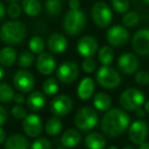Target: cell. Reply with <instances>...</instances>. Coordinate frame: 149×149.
I'll use <instances>...</instances> for the list:
<instances>
[{"label":"cell","mask_w":149,"mask_h":149,"mask_svg":"<svg viewBox=\"0 0 149 149\" xmlns=\"http://www.w3.org/2000/svg\"><path fill=\"white\" fill-rule=\"evenodd\" d=\"M3 77H4V68L1 66V68H0V79L3 80Z\"/></svg>","instance_id":"cell-49"},{"label":"cell","mask_w":149,"mask_h":149,"mask_svg":"<svg viewBox=\"0 0 149 149\" xmlns=\"http://www.w3.org/2000/svg\"><path fill=\"white\" fill-rule=\"evenodd\" d=\"M13 101L15 102L17 104H23L25 103V101H27V99L25 98V95L22 93H19V94H15V99H13Z\"/></svg>","instance_id":"cell-43"},{"label":"cell","mask_w":149,"mask_h":149,"mask_svg":"<svg viewBox=\"0 0 149 149\" xmlns=\"http://www.w3.org/2000/svg\"><path fill=\"white\" fill-rule=\"evenodd\" d=\"M74 120V125L79 130L88 132L95 128L98 124L97 111L90 106H84L77 111Z\"/></svg>","instance_id":"cell-4"},{"label":"cell","mask_w":149,"mask_h":149,"mask_svg":"<svg viewBox=\"0 0 149 149\" xmlns=\"http://www.w3.org/2000/svg\"><path fill=\"white\" fill-rule=\"evenodd\" d=\"M15 91L13 87L7 83L0 84V101L2 103H8L15 99Z\"/></svg>","instance_id":"cell-30"},{"label":"cell","mask_w":149,"mask_h":149,"mask_svg":"<svg viewBox=\"0 0 149 149\" xmlns=\"http://www.w3.org/2000/svg\"><path fill=\"white\" fill-rule=\"evenodd\" d=\"M93 104L99 111H108L111 106V98L104 92H99L93 97Z\"/></svg>","instance_id":"cell-25"},{"label":"cell","mask_w":149,"mask_h":149,"mask_svg":"<svg viewBox=\"0 0 149 149\" xmlns=\"http://www.w3.org/2000/svg\"><path fill=\"white\" fill-rule=\"evenodd\" d=\"M22 8L29 17H38L42 10V5L39 0H22Z\"/></svg>","instance_id":"cell-26"},{"label":"cell","mask_w":149,"mask_h":149,"mask_svg":"<svg viewBox=\"0 0 149 149\" xmlns=\"http://www.w3.org/2000/svg\"><path fill=\"white\" fill-rule=\"evenodd\" d=\"M42 89L43 92L47 96H53L59 90V86H58V82L55 78H48L43 82L42 85Z\"/></svg>","instance_id":"cell-31"},{"label":"cell","mask_w":149,"mask_h":149,"mask_svg":"<svg viewBox=\"0 0 149 149\" xmlns=\"http://www.w3.org/2000/svg\"><path fill=\"white\" fill-rule=\"evenodd\" d=\"M29 48L33 53L41 54L45 49V42L39 36H34L29 41Z\"/></svg>","instance_id":"cell-32"},{"label":"cell","mask_w":149,"mask_h":149,"mask_svg":"<svg viewBox=\"0 0 149 149\" xmlns=\"http://www.w3.org/2000/svg\"><path fill=\"white\" fill-rule=\"evenodd\" d=\"M139 21H140V17H139V15L136 11H128L127 13H125L122 19L123 25L127 28L136 27L138 25Z\"/></svg>","instance_id":"cell-33"},{"label":"cell","mask_w":149,"mask_h":149,"mask_svg":"<svg viewBox=\"0 0 149 149\" xmlns=\"http://www.w3.org/2000/svg\"><path fill=\"white\" fill-rule=\"evenodd\" d=\"M139 59L134 53L126 52L123 53L118 59V66L120 70L125 74H133L138 72Z\"/></svg>","instance_id":"cell-14"},{"label":"cell","mask_w":149,"mask_h":149,"mask_svg":"<svg viewBox=\"0 0 149 149\" xmlns=\"http://www.w3.org/2000/svg\"><path fill=\"white\" fill-rule=\"evenodd\" d=\"M30 146L28 139L21 134L11 135L4 143V149H30Z\"/></svg>","instance_id":"cell-21"},{"label":"cell","mask_w":149,"mask_h":149,"mask_svg":"<svg viewBox=\"0 0 149 149\" xmlns=\"http://www.w3.org/2000/svg\"><path fill=\"white\" fill-rule=\"evenodd\" d=\"M80 0H68V6L70 10H79L80 9Z\"/></svg>","instance_id":"cell-42"},{"label":"cell","mask_w":149,"mask_h":149,"mask_svg":"<svg viewBox=\"0 0 149 149\" xmlns=\"http://www.w3.org/2000/svg\"><path fill=\"white\" fill-rule=\"evenodd\" d=\"M144 109H145V111H146L147 113H149V100H147V101L145 102Z\"/></svg>","instance_id":"cell-48"},{"label":"cell","mask_w":149,"mask_h":149,"mask_svg":"<svg viewBox=\"0 0 149 149\" xmlns=\"http://www.w3.org/2000/svg\"><path fill=\"white\" fill-rule=\"evenodd\" d=\"M82 68L86 74H92L96 70V61L92 57L84 58L82 62Z\"/></svg>","instance_id":"cell-38"},{"label":"cell","mask_w":149,"mask_h":149,"mask_svg":"<svg viewBox=\"0 0 149 149\" xmlns=\"http://www.w3.org/2000/svg\"><path fill=\"white\" fill-rule=\"evenodd\" d=\"M94 89H95V84H94L93 79L86 77L80 82L79 86H78V96L82 100H88L93 95Z\"/></svg>","instance_id":"cell-20"},{"label":"cell","mask_w":149,"mask_h":149,"mask_svg":"<svg viewBox=\"0 0 149 149\" xmlns=\"http://www.w3.org/2000/svg\"><path fill=\"white\" fill-rule=\"evenodd\" d=\"M72 100L68 95H58L52 99L50 103V110L55 116H68L72 109Z\"/></svg>","instance_id":"cell-10"},{"label":"cell","mask_w":149,"mask_h":149,"mask_svg":"<svg viewBox=\"0 0 149 149\" xmlns=\"http://www.w3.org/2000/svg\"><path fill=\"white\" fill-rule=\"evenodd\" d=\"M17 50L10 46L2 48L0 51V63L3 68H9L17 60Z\"/></svg>","instance_id":"cell-24"},{"label":"cell","mask_w":149,"mask_h":149,"mask_svg":"<svg viewBox=\"0 0 149 149\" xmlns=\"http://www.w3.org/2000/svg\"><path fill=\"white\" fill-rule=\"evenodd\" d=\"M123 149H135L133 146H127V147H125V148H123Z\"/></svg>","instance_id":"cell-50"},{"label":"cell","mask_w":149,"mask_h":149,"mask_svg":"<svg viewBox=\"0 0 149 149\" xmlns=\"http://www.w3.org/2000/svg\"><path fill=\"white\" fill-rule=\"evenodd\" d=\"M47 46L52 53H62L68 48V40L62 34L53 33L48 38Z\"/></svg>","instance_id":"cell-18"},{"label":"cell","mask_w":149,"mask_h":149,"mask_svg":"<svg viewBox=\"0 0 149 149\" xmlns=\"http://www.w3.org/2000/svg\"><path fill=\"white\" fill-rule=\"evenodd\" d=\"M129 38L130 35L128 30L123 26H113L106 33V40L109 45L113 47H120L126 45L129 41Z\"/></svg>","instance_id":"cell-11"},{"label":"cell","mask_w":149,"mask_h":149,"mask_svg":"<svg viewBox=\"0 0 149 149\" xmlns=\"http://www.w3.org/2000/svg\"><path fill=\"white\" fill-rule=\"evenodd\" d=\"M86 25V15L82 10H70L62 22V27L68 36H77L83 31Z\"/></svg>","instance_id":"cell-3"},{"label":"cell","mask_w":149,"mask_h":149,"mask_svg":"<svg viewBox=\"0 0 149 149\" xmlns=\"http://www.w3.org/2000/svg\"><path fill=\"white\" fill-rule=\"evenodd\" d=\"M0 36L3 43L7 45L19 44L25 40L27 36V28L17 19L7 21L1 26Z\"/></svg>","instance_id":"cell-2"},{"label":"cell","mask_w":149,"mask_h":149,"mask_svg":"<svg viewBox=\"0 0 149 149\" xmlns=\"http://www.w3.org/2000/svg\"><path fill=\"white\" fill-rule=\"evenodd\" d=\"M96 81L102 88L112 90L120 86L122 78L120 72L114 68L102 65L96 74Z\"/></svg>","instance_id":"cell-6"},{"label":"cell","mask_w":149,"mask_h":149,"mask_svg":"<svg viewBox=\"0 0 149 149\" xmlns=\"http://www.w3.org/2000/svg\"><path fill=\"white\" fill-rule=\"evenodd\" d=\"M30 149H51V143L46 138H38L31 144Z\"/></svg>","instance_id":"cell-37"},{"label":"cell","mask_w":149,"mask_h":149,"mask_svg":"<svg viewBox=\"0 0 149 149\" xmlns=\"http://www.w3.org/2000/svg\"><path fill=\"white\" fill-rule=\"evenodd\" d=\"M136 116L139 118H142L145 116V109H142V108H139V109L136 110Z\"/></svg>","instance_id":"cell-46"},{"label":"cell","mask_w":149,"mask_h":149,"mask_svg":"<svg viewBox=\"0 0 149 149\" xmlns=\"http://www.w3.org/2000/svg\"><path fill=\"white\" fill-rule=\"evenodd\" d=\"M26 102L29 109H31L32 111H38L46 105V98L45 95L40 91H33L28 96Z\"/></svg>","instance_id":"cell-22"},{"label":"cell","mask_w":149,"mask_h":149,"mask_svg":"<svg viewBox=\"0 0 149 149\" xmlns=\"http://www.w3.org/2000/svg\"><path fill=\"white\" fill-rule=\"evenodd\" d=\"M132 47L141 56L149 54V29H140L134 34Z\"/></svg>","instance_id":"cell-12"},{"label":"cell","mask_w":149,"mask_h":149,"mask_svg":"<svg viewBox=\"0 0 149 149\" xmlns=\"http://www.w3.org/2000/svg\"><path fill=\"white\" fill-rule=\"evenodd\" d=\"M6 141V135H5V131L3 127L0 128V143H5Z\"/></svg>","instance_id":"cell-45"},{"label":"cell","mask_w":149,"mask_h":149,"mask_svg":"<svg viewBox=\"0 0 149 149\" xmlns=\"http://www.w3.org/2000/svg\"><path fill=\"white\" fill-rule=\"evenodd\" d=\"M23 130L25 134L32 138L38 137L43 131L42 120L37 114H28L25 120H23Z\"/></svg>","instance_id":"cell-15"},{"label":"cell","mask_w":149,"mask_h":149,"mask_svg":"<svg viewBox=\"0 0 149 149\" xmlns=\"http://www.w3.org/2000/svg\"><path fill=\"white\" fill-rule=\"evenodd\" d=\"M143 1H144V2H146L147 4H149V0H143Z\"/></svg>","instance_id":"cell-53"},{"label":"cell","mask_w":149,"mask_h":149,"mask_svg":"<svg viewBox=\"0 0 149 149\" xmlns=\"http://www.w3.org/2000/svg\"><path fill=\"white\" fill-rule=\"evenodd\" d=\"M138 149H149V143H148V142L142 143V144L139 145Z\"/></svg>","instance_id":"cell-47"},{"label":"cell","mask_w":149,"mask_h":149,"mask_svg":"<svg viewBox=\"0 0 149 149\" xmlns=\"http://www.w3.org/2000/svg\"><path fill=\"white\" fill-rule=\"evenodd\" d=\"M5 13H6V10H5V5L3 2H1L0 3V19H4Z\"/></svg>","instance_id":"cell-44"},{"label":"cell","mask_w":149,"mask_h":149,"mask_svg":"<svg viewBox=\"0 0 149 149\" xmlns=\"http://www.w3.org/2000/svg\"><path fill=\"white\" fill-rule=\"evenodd\" d=\"M107 149H118V148L116 146H110V147H108Z\"/></svg>","instance_id":"cell-51"},{"label":"cell","mask_w":149,"mask_h":149,"mask_svg":"<svg viewBox=\"0 0 149 149\" xmlns=\"http://www.w3.org/2000/svg\"><path fill=\"white\" fill-rule=\"evenodd\" d=\"M82 136L80 132L76 129H68L60 137V142L61 145L66 148H72L80 144Z\"/></svg>","instance_id":"cell-19"},{"label":"cell","mask_w":149,"mask_h":149,"mask_svg":"<svg viewBox=\"0 0 149 149\" xmlns=\"http://www.w3.org/2000/svg\"><path fill=\"white\" fill-rule=\"evenodd\" d=\"M130 128V116L120 108H111L101 120V130L106 136L118 137Z\"/></svg>","instance_id":"cell-1"},{"label":"cell","mask_w":149,"mask_h":149,"mask_svg":"<svg viewBox=\"0 0 149 149\" xmlns=\"http://www.w3.org/2000/svg\"><path fill=\"white\" fill-rule=\"evenodd\" d=\"M113 57H114L113 50L109 46H103L98 51V59H99L100 63L104 66L109 65L112 62V60H113Z\"/></svg>","instance_id":"cell-28"},{"label":"cell","mask_w":149,"mask_h":149,"mask_svg":"<svg viewBox=\"0 0 149 149\" xmlns=\"http://www.w3.org/2000/svg\"><path fill=\"white\" fill-rule=\"evenodd\" d=\"M36 68L38 72L44 76H49L56 70V60L51 54L43 53L39 54L36 59Z\"/></svg>","instance_id":"cell-17"},{"label":"cell","mask_w":149,"mask_h":149,"mask_svg":"<svg viewBox=\"0 0 149 149\" xmlns=\"http://www.w3.org/2000/svg\"><path fill=\"white\" fill-rule=\"evenodd\" d=\"M135 81L138 85L145 86L149 84V72L147 70H139L135 74Z\"/></svg>","instance_id":"cell-39"},{"label":"cell","mask_w":149,"mask_h":149,"mask_svg":"<svg viewBox=\"0 0 149 149\" xmlns=\"http://www.w3.org/2000/svg\"><path fill=\"white\" fill-rule=\"evenodd\" d=\"M85 144L88 149H104L106 140L102 134L98 132H92L86 136Z\"/></svg>","instance_id":"cell-23"},{"label":"cell","mask_w":149,"mask_h":149,"mask_svg":"<svg viewBox=\"0 0 149 149\" xmlns=\"http://www.w3.org/2000/svg\"><path fill=\"white\" fill-rule=\"evenodd\" d=\"M148 136V126L144 120H135L129 128V139L134 144L140 145L145 142Z\"/></svg>","instance_id":"cell-13"},{"label":"cell","mask_w":149,"mask_h":149,"mask_svg":"<svg viewBox=\"0 0 149 149\" xmlns=\"http://www.w3.org/2000/svg\"><path fill=\"white\" fill-rule=\"evenodd\" d=\"M92 19L99 28H106L112 22V11L106 3L97 1L94 3L91 10Z\"/></svg>","instance_id":"cell-7"},{"label":"cell","mask_w":149,"mask_h":149,"mask_svg":"<svg viewBox=\"0 0 149 149\" xmlns=\"http://www.w3.org/2000/svg\"><path fill=\"white\" fill-rule=\"evenodd\" d=\"M22 6L17 2H11L7 7V15L10 19H17L22 13Z\"/></svg>","instance_id":"cell-36"},{"label":"cell","mask_w":149,"mask_h":149,"mask_svg":"<svg viewBox=\"0 0 149 149\" xmlns=\"http://www.w3.org/2000/svg\"><path fill=\"white\" fill-rule=\"evenodd\" d=\"M58 81L63 84H72L74 83L79 77V66L77 62L72 60L63 61L57 68L56 72Z\"/></svg>","instance_id":"cell-8"},{"label":"cell","mask_w":149,"mask_h":149,"mask_svg":"<svg viewBox=\"0 0 149 149\" xmlns=\"http://www.w3.org/2000/svg\"><path fill=\"white\" fill-rule=\"evenodd\" d=\"M13 85L22 93H31L35 87V79L31 72L19 70L13 76Z\"/></svg>","instance_id":"cell-9"},{"label":"cell","mask_w":149,"mask_h":149,"mask_svg":"<svg viewBox=\"0 0 149 149\" xmlns=\"http://www.w3.org/2000/svg\"><path fill=\"white\" fill-rule=\"evenodd\" d=\"M78 53L84 58L92 57L98 51V41L90 35L83 36L77 44Z\"/></svg>","instance_id":"cell-16"},{"label":"cell","mask_w":149,"mask_h":149,"mask_svg":"<svg viewBox=\"0 0 149 149\" xmlns=\"http://www.w3.org/2000/svg\"><path fill=\"white\" fill-rule=\"evenodd\" d=\"M7 118H8V113H7V110L5 109V107L3 105L0 106V126L3 127L4 124L6 123Z\"/></svg>","instance_id":"cell-41"},{"label":"cell","mask_w":149,"mask_h":149,"mask_svg":"<svg viewBox=\"0 0 149 149\" xmlns=\"http://www.w3.org/2000/svg\"><path fill=\"white\" fill-rule=\"evenodd\" d=\"M56 149H68L66 147H64V146H59V147H57Z\"/></svg>","instance_id":"cell-52"},{"label":"cell","mask_w":149,"mask_h":149,"mask_svg":"<svg viewBox=\"0 0 149 149\" xmlns=\"http://www.w3.org/2000/svg\"><path fill=\"white\" fill-rule=\"evenodd\" d=\"M34 62V56L31 52L24 51L17 58V63L21 68H30Z\"/></svg>","instance_id":"cell-34"},{"label":"cell","mask_w":149,"mask_h":149,"mask_svg":"<svg viewBox=\"0 0 149 149\" xmlns=\"http://www.w3.org/2000/svg\"><path fill=\"white\" fill-rule=\"evenodd\" d=\"M11 114L13 118H17V120H25L26 116H28L26 109L21 105H15L11 108Z\"/></svg>","instance_id":"cell-40"},{"label":"cell","mask_w":149,"mask_h":149,"mask_svg":"<svg viewBox=\"0 0 149 149\" xmlns=\"http://www.w3.org/2000/svg\"><path fill=\"white\" fill-rule=\"evenodd\" d=\"M145 96L137 88H128L120 96V104L124 109L136 111L144 104Z\"/></svg>","instance_id":"cell-5"},{"label":"cell","mask_w":149,"mask_h":149,"mask_svg":"<svg viewBox=\"0 0 149 149\" xmlns=\"http://www.w3.org/2000/svg\"><path fill=\"white\" fill-rule=\"evenodd\" d=\"M45 10L47 15H50L51 17L59 15L62 10L61 0H46Z\"/></svg>","instance_id":"cell-29"},{"label":"cell","mask_w":149,"mask_h":149,"mask_svg":"<svg viewBox=\"0 0 149 149\" xmlns=\"http://www.w3.org/2000/svg\"><path fill=\"white\" fill-rule=\"evenodd\" d=\"M8 1H11V2H15L17 0H8Z\"/></svg>","instance_id":"cell-54"},{"label":"cell","mask_w":149,"mask_h":149,"mask_svg":"<svg viewBox=\"0 0 149 149\" xmlns=\"http://www.w3.org/2000/svg\"><path fill=\"white\" fill-rule=\"evenodd\" d=\"M112 8L118 13H127L130 7L129 0H111Z\"/></svg>","instance_id":"cell-35"},{"label":"cell","mask_w":149,"mask_h":149,"mask_svg":"<svg viewBox=\"0 0 149 149\" xmlns=\"http://www.w3.org/2000/svg\"><path fill=\"white\" fill-rule=\"evenodd\" d=\"M62 130V123L58 116H53L50 118L46 122L45 125V132L49 136H57Z\"/></svg>","instance_id":"cell-27"}]
</instances>
